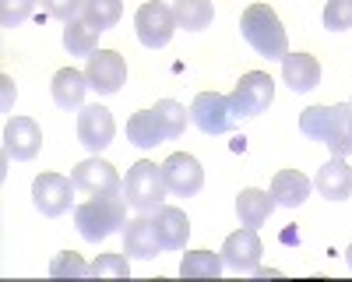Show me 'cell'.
Listing matches in <instances>:
<instances>
[{"instance_id": "6da1fadb", "label": "cell", "mask_w": 352, "mask_h": 282, "mask_svg": "<svg viewBox=\"0 0 352 282\" xmlns=\"http://www.w3.org/2000/svg\"><path fill=\"white\" fill-rule=\"evenodd\" d=\"M240 32L243 39L254 46V53L268 56V61H282L289 53V36H285V25L278 21V14L268 4H250L240 14Z\"/></svg>"}, {"instance_id": "7a4b0ae2", "label": "cell", "mask_w": 352, "mask_h": 282, "mask_svg": "<svg viewBox=\"0 0 352 282\" xmlns=\"http://www.w3.org/2000/svg\"><path fill=\"white\" fill-rule=\"evenodd\" d=\"M74 226L85 240H106L109 233L127 226V202L124 194H106V197H88L74 208Z\"/></svg>"}, {"instance_id": "3957f363", "label": "cell", "mask_w": 352, "mask_h": 282, "mask_svg": "<svg viewBox=\"0 0 352 282\" xmlns=\"http://www.w3.org/2000/svg\"><path fill=\"white\" fill-rule=\"evenodd\" d=\"M166 180H162V166L148 162V159H138L131 169H127V180H124V202L134 208V212H144L152 215L162 208L166 202Z\"/></svg>"}, {"instance_id": "277c9868", "label": "cell", "mask_w": 352, "mask_h": 282, "mask_svg": "<svg viewBox=\"0 0 352 282\" xmlns=\"http://www.w3.org/2000/svg\"><path fill=\"white\" fill-rule=\"evenodd\" d=\"M229 102H232V109H236L240 120L264 113V109L275 102V81H272V74H264V71H247V74L236 81V89H232Z\"/></svg>"}, {"instance_id": "5b68a950", "label": "cell", "mask_w": 352, "mask_h": 282, "mask_svg": "<svg viewBox=\"0 0 352 282\" xmlns=\"http://www.w3.org/2000/svg\"><path fill=\"white\" fill-rule=\"evenodd\" d=\"M190 120L204 134H229V131H236V124H240L229 96H222V92H201L190 102Z\"/></svg>"}, {"instance_id": "8992f818", "label": "cell", "mask_w": 352, "mask_h": 282, "mask_svg": "<svg viewBox=\"0 0 352 282\" xmlns=\"http://www.w3.org/2000/svg\"><path fill=\"white\" fill-rule=\"evenodd\" d=\"M88 89L99 96H116L127 85V61L116 50H96L85 64Z\"/></svg>"}, {"instance_id": "52a82bcc", "label": "cell", "mask_w": 352, "mask_h": 282, "mask_svg": "<svg viewBox=\"0 0 352 282\" xmlns=\"http://www.w3.org/2000/svg\"><path fill=\"white\" fill-rule=\"evenodd\" d=\"M134 28H138V39L141 46H148V50H162L173 32H176V14L173 8L159 4V0H148V4H141L138 14H134Z\"/></svg>"}, {"instance_id": "ba28073f", "label": "cell", "mask_w": 352, "mask_h": 282, "mask_svg": "<svg viewBox=\"0 0 352 282\" xmlns=\"http://www.w3.org/2000/svg\"><path fill=\"white\" fill-rule=\"evenodd\" d=\"M71 180H74V191L88 194V197H106V194H124V180L116 177V169L92 155V159H85L71 169Z\"/></svg>"}, {"instance_id": "9c48e42d", "label": "cell", "mask_w": 352, "mask_h": 282, "mask_svg": "<svg viewBox=\"0 0 352 282\" xmlns=\"http://www.w3.org/2000/svg\"><path fill=\"white\" fill-rule=\"evenodd\" d=\"M113 138H116V120H113V113L106 106H81L78 113V141L88 149V152H102L113 145Z\"/></svg>"}, {"instance_id": "30bf717a", "label": "cell", "mask_w": 352, "mask_h": 282, "mask_svg": "<svg viewBox=\"0 0 352 282\" xmlns=\"http://www.w3.org/2000/svg\"><path fill=\"white\" fill-rule=\"evenodd\" d=\"M162 180H166L169 194H176V197H194V194L204 187V169H201V162H197L190 152H173V155L162 162Z\"/></svg>"}, {"instance_id": "8fae6325", "label": "cell", "mask_w": 352, "mask_h": 282, "mask_svg": "<svg viewBox=\"0 0 352 282\" xmlns=\"http://www.w3.org/2000/svg\"><path fill=\"white\" fill-rule=\"evenodd\" d=\"M71 191H74V180L60 173H39L32 184V202L46 219H56L71 208Z\"/></svg>"}, {"instance_id": "7c38bea8", "label": "cell", "mask_w": 352, "mask_h": 282, "mask_svg": "<svg viewBox=\"0 0 352 282\" xmlns=\"http://www.w3.org/2000/svg\"><path fill=\"white\" fill-rule=\"evenodd\" d=\"M219 254H222L226 268H232V272H254V268L261 265L264 247H261L257 230L243 226V230H236V233H229V237H226V243H222Z\"/></svg>"}, {"instance_id": "4fadbf2b", "label": "cell", "mask_w": 352, "mask_h": 282, "mask_svg": "<svg viewBox=\"0 0 352 282\" xmlns=\"http://www.w3.org/2000/svg\"><path fill=\"white\" fill-rule=\"evenodd\" d=\"M43 149V131L32 117H11L4 124V152L8 159H18V162H28L36 159Z\"/></svg>"}, {"instance_id": "5bb4252c", "label": "cell", "mask_w": 352, "mask_h": 282, "mask_svg": "<svg viewBox=\"0 0 352 282\" xmlns=\"http://www.w3.org/2000/svg\"><path fill=\"white\" fill-rule=\"evenodd\" d=\"M159 250H162V243H159V237H155V226H152V219L144 215V212L124 226V254H127V258L152 261Z\"/></svg>"}, {"instance_id": "9a60e30c", "label": "cell", "mask_w": 352, "mask_h": 282, "mask_svg": "<svg viewBox=\"0 0 352 282\" xmlns=\"http://www.w3.org/2000/svg\"><path fill=\"white\" fill-rule=\"evenodd\" d=\"M314 187L320 191V197L328 202H345L352 197V166L345 162V155H335L331 162H324L314 177Z\"/></svg>"}, {"instance_id": "2e32d148", "label": "cell", "mask_w": 352, "mask_h": 282, "mask_svg": "<svg viewBox=\"0 0 352 282\" xmlns=\"http://www.w3.org/2000/svg\"><path fill=\"white\" fill-rule=\"evenodd\" d=\"M152 226L166 250H180L190 237V219L184 215V208H173V205H162L159 212H152Z\"/></svg>"}, {"instance_id": "e0dca14e", "label": "cell", "mask_w": 352, "mask_h": 282, "mask_svg": "<svg viewBox=\"0 0 352 282\" xmlns=\"http://www.w3.org/2000/svg\"><path fill=\"white\" fill-rule=\"evenodd\" d=\"M282 81L289 85L292 92H300V96L317 89V81H320L317 56H310V53H285L282 56Z\"/></svg>"}, {"instance_id": "ac0fdd59", "label": "cell", "mask_w": 352, "mask_h": 282, "mask_svg": "<svg viewBox=\"0 0 352 282\" xmlns=\"http://www.w3.org/2000/svg\"><path fill=\"white\" fill-rule=\"evenodd\" d=\"M50 92H53V102L60 106V109H81L85 92H88V78L78 67H60V71L53 74Z\"/></svg>"}, {"instance_id": "d6986e66", "label": "cell", "mask_w": 352, "mask_h": 282, "mask_svg": "<svg viewBox=\"0 0 352 282\" xmlns=\"http://www.w3.org/2000/svg\"><path fill=\"white\" fill-rule=\"evenodd\" d=\"M331 155H349L352 152V102H335L331 117H328V131L320 141Z\"/></svg>"}, {"instance_id": "ffe728a7", "label": "cell", "mask_w": 352, "mask_h": 282, "mask_svg": "<svg viewBox=\"0 0 352 282\" xmlns=\"http://www.w3.org/2000/svg\"><path fill=\"white\" fill-rule=\"evenodd\" d=\"M314 191V180H307L300 169H278L275 180H272V197L275 205H285V208H296L303 205Z\"/></svg>"}, {"instance_id": "44dd1931", "label": "cell", "mask_w": 352, "mask_h": 282, "mask_svg": "<svg viewBox=\"0 0 352 282\" xmlns=\"http://www.w3.org/2000/svg\"><path fill=\"white\" fill-rule=\"evenodd\" d=\"M272 212H275V197H272V191H261V187H247V191H240V197H236V215H240L243 226L257 230V226L268 222Z\"/></svg>"}, {"instance_id": "7402d4cb", "label": "cell", "mask_w": 352, "mask_h": 282, "mask_svg": "<svg viewBox=\"0 0 352 282\" xmlns=\"http://www.w3.org/2000/svg\"><path fill=\"white\" fill-rule=\"evenodd\" d=\"M127 141L138 145V149H155L159 141H166V134L155 120V109H141L127 120Z\"/></svg>"}, {"instance_id": "603a6c76", "label": "cell", "mask_w": 352, "mask_h": 282, "mask_svg": "<svg viewBox=\"0 0 352 282\" xmlns=\"http://www.w3.org/2000/svg\"><path fill=\"white\" fill-rule=\"evenodd\" d=\"M222 268H226L222 254L204 250V247H201V250H187L184 261H180V275H184V279H219Z\"/></svg>"}, {"instance_id": "cb8c5ba5", "label": "cell", "mask_w": 352, "mask_h": 282, "mask_svg": "<svg viewBox=\"0 0 352 282\" xmlns=\"http://www.w3.org/2000/svg\"><path fill=\"white\" fill-rule=\"evenodd\" d=\"M64 46L71 56H92L99 50V28H92L85 18H74L64 25Z\"/></svg>"}, {"instance_id": "d4e9b609", "label": "cell", "mask_w": 352, "mask_h": 282, "mask_svg": "<svg viewBox=\"0 0 352 282\" xmlns=\"http://www.w3.org/2000/svg\"><path fill=\"white\" fill-rule=\"evenodd\" d=\"M176 25L187 28V32H201V28H208L212 18H215V8H212V0H176Z\"/></svg>"}, {"instance_id": "484cf974", "label": "cell", "mask_w": 352, "mask_h": 282, "mask_svg": "<svg viewBox=\"0 0 352 282\" xmlns=\"http://www.w3.org/2000/svg\"><path fill=\"white\" fill-rule=\"evenodd\" d=\"M120 14H124V0H85V8H81V18L92 28H99V32L113 28L120 21Z\"/></svg>"}, {"instance_id": "4316f807", "label": "cell", "mask_w": 352, "mask_h": 282, "mask_svg": "<svg viewBox=\"0 0 352 282\" xmlns=\"http://www.w3.org/2000/svg\"><path fill=\"white\" fill-rule=\"evenodd\" d=\"M155 120H159L162 134L173 141V138H180V134L187 131L190 109H184L180 102H173V99H159V102H155Z\"/></svg>"}, {"instance_id": "83f0119b", "label": "cell", "mask_w": 352, "mask_h": 282, "mask_svg": "<svg viewBox=\"0 0 352 282\" xmlns=\"http://www.w3.org/2000/svg\"><path fill=\"white\" fill-rule=\"evenodd\" d=\"M88 275L92 279H127L131 265H127L124 254H99V258L88 265Z\"/></svg>"}, {"instance_id": "f1b7e54d", "label": "cell", "mask_w": 352, "mask_h": 282, "mask_svg": "<svg viewBox=\"0 0 352 282\" xmlns=\"http://www.w3.org/2000/svg\"><path fill=\"white\" fill-rule=\"evenodd\" d=\"M328 117H331V106H310V109H303V117H300V131L310 141H324Z\"/></svg>"}, {"instance_id": "f546056e", "label": "cell", "mask_w": 352, "mask_h": 282, "mask_svg": "<svg viewBox=\"0 0 352 282\" xmlns=\"http://www.w3.org/2000/svg\"><path fill=\"white\" fill-rule=\"evenodd\" d=\"M50 275L53 279H85L88 275V265L78 258L74 250H64V254H56V258L50 261Z\"/></svg>"}, {"instance_id": "4dcf8cb0", "label": "cell", "mask_w": 352, "mask_h": 282, "mask_svg": "<svg viewBox=\"0 0 352 282\" xmlns=\"http://www.w3.org/2000/svg\"><path fill=\"white\" fill-rule=\"evenodd\" d=\"M324 28H331V32L352 28V0H328L324 4Z\"/></svg>"}, {"instance_id": "1f68e13d", "label": "cell", "mask_w": 352, "mask_h": 282, "mask_svg": "<svg viewBox=\"0 0 352 282\" xmlns=\"http://www.w3.org/2000/svg\"><path fill=\"white\" fill-rule=\"evenodd\" d=\"M36 0H0V25L4 28H18L21 21H28Z\"/></svg>"}, {"instance_id": "d6a6232c", "label": "cell", "mask_w": 352, "mask_h": 282, "mask_svg": "<svg viewBox=\"0 0 352 282\" xmlns=\"http://www.w3.org/2000/svg\"><path fill=\"white\" fill-rule=\"evenodd\" d=\"M43 8H46V14L60 18V21L67 25V21L81 18V8H85V0H43Z\"/></svg>"}, {"instance_id": "836d02e7", "label": "cell", "mask_w": 352, "mask_h": 282, "mask_svg": "<svg viewBox=\"0 0 352 282\" xmlns=\"http://www.w3.org/2000/svg\"><path fill=\"white\" fill-rule=\"evenodd\" d=\"M0 85H4V109L11 106V96H14V81L4 74V78H0Z\"/></svg>"}, {"instance_id": "e575fe53", "label": "cell", "mask_w": 352, "mask_h": 282, "mask_svg": "<svg viewBox=\"0 0 352 282\" xmlns=\"http://www.w3.org/2000/svg\"><path fill=\"white\" fill-rule=\"evenodd\" d=\"M345 258H349V268H352V243H349V250H345Z\"/></svg>"}]
</instances>
